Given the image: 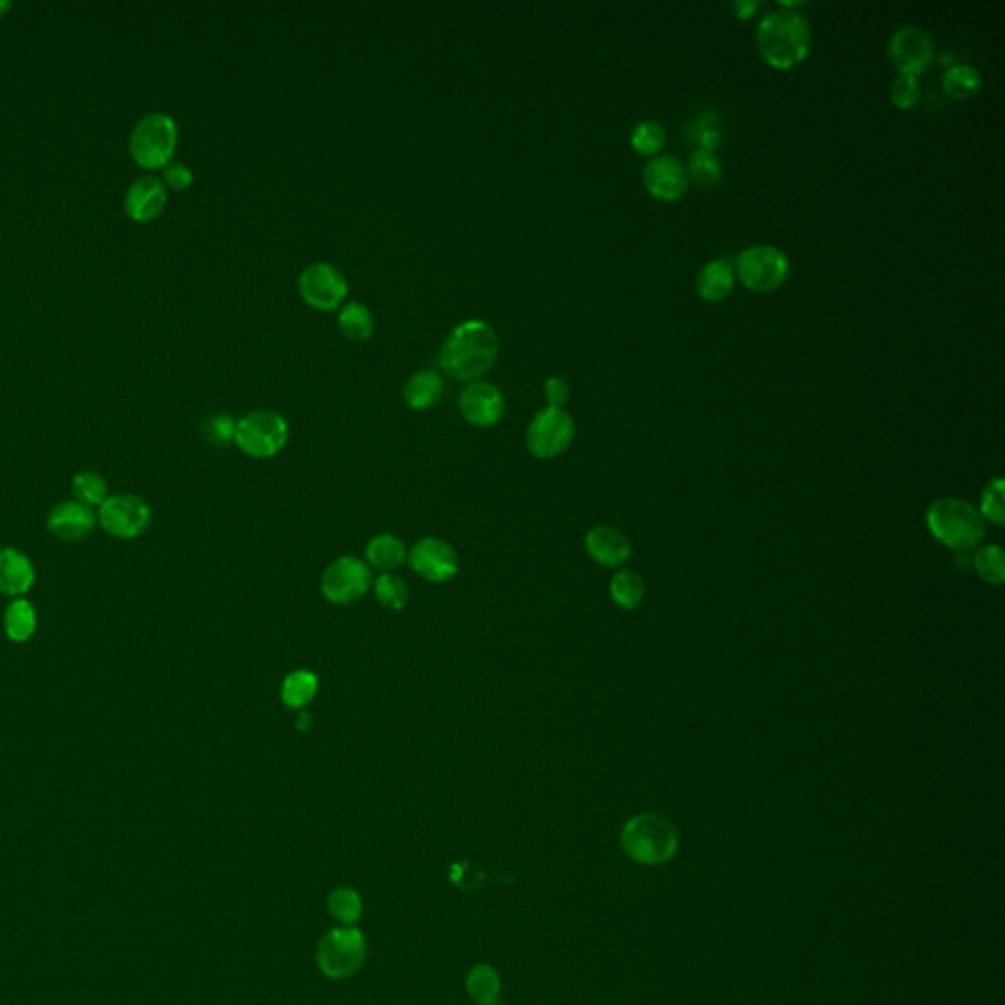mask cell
Instances as JSON below:
<instances>
[{
    "label": "cell",
    "mask_w": 1005,
    "mask_h": 1005,
    "mask_svg": "<svg viewBox=\"0 0 1005 1005\" xmlns=\"http://www.w3.org/2000/svg\"><path fill=\"white\" fill-rule=\"evenodd\" d=\"M499 352V338L485 320L470 318L454 328L440 350V365L450 378L476 381L490 370Z\"/></svg>",
    "instance_id": "obj_1"
},
{
    "label": "cell",
    "mask_w": 1005,
    "mask_h": 1005,
    "mask_svg": "<svg viewBox=\"0 0 1005 1005\" xmlns=\"http://www.w3.org/2000/svg\"><path fill=\"white\" fill-rule=\"evenodd\" d=\"M756 46L766 64L788 72L806 62L811 47V26L801 12L779 7L758 22Z\"/></svg>",
    "instance_id": "obj_2"
},
{
    "label": "cell",
    "mask_w": 1005,
    "mask_h": 1005,
    "mask_svg": "<svg viewBox=\"0 0 1005 1005\" xmlns=\"http://www.w3.org/2000/svg\"><path fill=\"white\" fill-rule=\"evenodd\" d=\"M621 849L636 864L662 866L678 854L679 834L666 817L641 813L631 817L623 827Z\"/></svg>",
    "instance_id": "obj_3"
},
{
    "label": "cell",
    "mask_w": 1005,
    "mask_h": 1005,
    "mask_svg": "<svg viewBox=\"0 0 1005 1005\" xmlns=\"http://www.w3.org/2000/svg\"><path fill=\"white\" fill-rule=\"evenodd\" d=\"M927 526L939 543L954 550H970L986 535L984 518L969 501L944 498L927 511Z\"/></svg>",
    "instance_id": "obj_4"
},
{
    "label": "cell",
    "mask_w": 1005,
    "mask_h": 1005,
    "mask_svg": "<svg viewBox=\"0 0 1005 1005\" xmlns=\"http://www.w3.org/2000/svg\"><path fill=\"white\" fill-rule=\"evenodd\" d=\"M177 142L179 128L175 118L167 112H148L132 128L128 138V152L134 164L154 172L172 164Z\"/></svg>",
    "instance_id": "obj_5"
},
{
    "label": "cell",
    "mask_w": 1005,
    "mask_h": 1005,
    "mask_svg": "<svg viewBox=\"0 0 1005 1005\" xmlns=\"http://www.w3.org/2000/svg\"><path fill=\"white\" fill-rule=\"evenodd\" d=\"M368 957L365 935L356 927H335L318 941V970L330 980H346L362 969Z\"/></svg>",
    "instance_id": "obj_6"
},
{
    "label": "cell",
    "mask_w": 1005,
    "mask_h": 1005,
    "mask_svg": "<svg viewBox=\"0 0 1005 1005\" xmlns=\"http://www.w3.org/2000/svg\"><path fill=\"white\" fill-rule=\"evenodd\" d=\"M290 440V423L272 408H258L236 420L234 443L252 458H272Z\"/></svg>",
    "instance_id": "obj_7"
},
{
    "label": "cell",
    "mask_w": 1005,
    "mask_h": 1005,
    "mask_svg": "<svg viewBox=\"0 0 1005 1005\" xmlns=\"http://www.w3.org/2000/svg\"><path fill=\"white\" fill-rule=\"evenodd\" d=\"M734 275L746 290L768 293L784 285L789 275V260L778 245L754 244L736 255Z\"/></svg>",
    "instance_id": "obj_8"
},
{
    "label": "cell",
    "mask_w": 1005,
    "mask_h": 1005,
    "mask_svg": "<svg viewBox=\"0 0 1005 1005\" xmlns=\"http://www.w3.org/2000/svg\"><path fill=\"white\" fill-rule=\"evenodd\" d=\"M99 526L118 540H132L144 535L152 525V507L134 493L110 495L97 511Z\"/></svg>",
    "instance_id": "obj_9"
},
{
    "label": "cell",
    "mask_w": 1005,
    "mask_h": 1005,
    "mask_svg": "<svg viewBox=\"0 0 1005 1005\" xmlns=\"http://www.w3.org/2000/svg\"><path fill=\"white\" fill-rule=\"evenodd\" d=\"M576 423L566 408L546 407L536 413L526 428V448L535 458L550 460L570 448Z\"/></svg>",
    "instance_id": "obj_10"
},
{
    "label": "cell",
    "mask_w": 1005,
    "mask_h": 1005,
    "mask_svg": "<svg viewBox=\"0 0 1005 1005\" xmlns=\"http://www.w3.org/2000/svg\"><path fill=\"white\" fill-rule=\"evenodd\" d=\"M370 586L372 570L368 561L353 556H342L332 561L320 580L323 596L335 605H350L353 601L362 599Z\"/></svg>",
    "instance_id": "obj_11"
},
{
    "label": "cell",
    "mask_w": 1005,
    "mask_h": 1005,
    "mask_svg": "<svg viewBox=\"0 0 1005 1005\" xmlns=\"http://www.w3.org/2000/svg\"><path fill=\"white\" fill-rule=\"evenodd\" d=\"M888 57L889 64L899 75L917 77L935 59L933 37L924 28L911 24L897 28L889 36Z\"/></svg>",
    "instance_id": "obj_12"
},
{
    "label": "cell",
    "mask_w": 1005,
    "mask_h": 1005,
    "mask_svg": "<svg viewBox=\"0 0 1005 1005\" xmlns=\"http://www.w3.org/2000/svg\"><path fill=\"white\" fill-rule=\"evenodd\" d=\"M299 293L308 305L332 310L345 301L348 281L335 263L315 262L301 272Z\"/></svg>",
    "instance_id": "obj_13"
},
{
    "label": "cell",
    "mask_w": 1005,
    "mask_h": 1005,
    "mask_svg": "<svg viewBox=\"0 0 1005 1005\" xmlns=\"http://www.w3.org/2000/svg\"><path fill=\"white\" fill-rule=\"evenodd\" d=\"M407 560L411 568L417 571L418 576L433 583H446L454 580L456 573L460 570V560L458 554L450 544L426 536L420 538L407 553Z\"/></svg>",
    "instance_id": "obj_14"
},
{
    "label": "cell",
    "mask_w": 1005,
    "mask_h": 1005,
    "mask_svg": "<svg viewBox=\"0 0 1005 1005\" xmlns=\"http://www.w3.org/2000/svg\"><path fill=\"white\" fill-rule=\"evenodd\" d=\"M643 183L646 190L660 200H678L686 195L689 175L686 165L671 155H654L644 165Z\"/></svg>",
    "instance_id": "obj_15"
},
{
    "label": "cell",
    "mask_w": 1005,
    "mask_h": 1005,
    "mask_svg": "<svg viewBox=\"0 0 1005 1005\" xmlns=\"http://www.w3.org/2000/svg\"><path fill=\"white\" fill-rule=\"evenodd\" d=\"M97 525H99L97 511L83 505L75 499L57 503L46 518L50 535L55 536L62 543H81L91 535Z\"/></svg>",
    "instance_id": "obj_16"
},
{
    "label": "cell",
    "mask_w": 1005,
    "mask_h": 1005,
    "mask_svg": "<svg viewBox=\"0 0 1005 1005\" xmlns=\"http://www.w3.org/2000/svg\"><path fill=\"white\" fill-rule=\"evenodd\" d=\"M170 200V190L165 187L162 177L157 175H142L134 182L124 195V210L134 222L145 225L157 217H162Z\"/></svg>",
    "instance_id": "obj_17"
},
{
    "label": "cell",
    "mask_w": 1005,
    "mask_h": 1005,
    "mask_svg": "<svg viewBox=\"0 0 1005 1005\" xmlns=\"http://www.w3.org/2000/svg\"><path fill=\"white\" fill-rule=\"evenodd\" d=\"M460 413L473 426L498 425L505 413V397L490 381H471L460 395Z\"/></svg>",
    "instance_id": "obj_18"
},
{
    "label": "cell",
    "mask_w": 1005,
    "mask_h": 1005,
    "mask_svg": "<svg viewBox=\"0 0 1005 1005\" xmlns=\"http://www.w3.org/2000/svg\"><path fill=\"white\" fill-rule=\"evenodd\" d=\"M36 583V566L26 553L14 546L0 548V596L26 598Z\"/></svg>",
    "instance_id": "obj_19"
},
{
    "label": "cell",
    "mask_w": 1005,
    "mask_h": 1005,
    "mask_svg": "<svg viewBox=\"0 0 1005 1005\" xmlns=\"http://www.w3.org/2000/svg\"><path fill=\"white\" fill-rule=\"evenodd\" d=\"M586 550L591 560L613 568V566L625 564L631 558L633 546L625 533H621L615 526L599 525L591 528L586 536Z\"/></svg>",
    "instance_id": "obj_20"
},
{
    "label": "cell",
    "mask_w": 1005,
    "mask_h": 1005,
    "mask_svg": "<svg viewBox=\"0 0 1005 1005\" xmlns=\"http://www.w3.org/2000/svg\"><path fill=\"white\" fill-rule=\"evenodd\" d=\"M734 280H736V275H734L733 263L723 258H717V260L707 262L699 270L698 277H696V290H698L699 297L707 303H721L731 295Z\"/></svg>",
    "instance_id": "obj_21"
},
{
    "label": "cell",
    "mask_w": 1005,
    "mask_h": 1005,
    "mask_svg": "<svg viewBox=\"0 0 1005 1005\" xmlns=\"http://www.w3.org/2000/svg\"><path fill=\"white\" fill-rule=\"evenodd\" d=\"M2 629L10 643L24 644L32 641L37 631V611L26 598L10 599L2 615Z\"/></svg>",
    "instance_id": "obj_22"
},
{
    "label": "cell",
    "mask_w": 1005,
    "mask_h": 1005,
    "mask_svg": "<svg viewBox=\"0 0 1005 1005\" xmlns=\"http://www.w3.org/2000/svg\"><path fill=\"white\" fill-rule=\"evenodd\" d=\"M443 391H445V380L440 373L435 370H420L405 381L403 398L408 407L425 411L438 403Z\"/></svg>",
    "instance_id": "obj_23"
},
{
    "label": "cell",
    "mask_w": 1005,
    "mask_h": 1005,
    "mask_svg": "<svg viewBox=\"0 0 1005 1005\" xmlns=\"http://www.w3.org/2000/svg\"><path fill=\"white\" fill-rule=\"evenodd\" d=\"M407 560V548L395 535H378L365 546V561L383 573L397 570Z\"/></svg>",
    "instance_id": "obj_24"
},
{
    "label": "cell",
    "mask_w": 1005,
    "mask_h": 1005,
    "mask_svg": "<svg viewBox=\"0 0 1005 1005\" xmlns=\"http://www.w3.org/2000/svg\"><path fill=\"white\" fill-rule=\"evenodd\" d=\"M466 990L476 1005H499L501 979L490 964H476L466 976Z\"/></svg>",
    "instance_id": "obj_25"
},
{
    "label": "cell",
    "mask_w": 1005,
    "mask_h": 1005,
    "mask_svg": "<svg viewBox=\"0 0 1005 1005\" xmlns=\"http://www.w3.org/2000/svg\"><path fill=\"white\" fill-rule=\"evenodd\" d=\"M942 91L951 99L969 100L976 97L982 87V75L976 67L966 64L951 65L942 73Z\"/></svg>",
    "instance_id": "obj_26"
},
{
    "label": "cell",
    "mask_w": 1005,
    "mask_h": 1005,
    "mask_svg": "<svg viewBox=\"0 0 1005 1005\" xmlns=\"http://www.w3.org/2000/svg\"><path fill=\"white\" fill-rule=\"evenodd\" d=\"M318 691V678L308 670L291 671L281 684V701L290 709L307 707Z\"/></svg>",
    "instance_id": "obj_27"
},
{
    "label": "cell",
    "mask_w": 1005,
    "mask_h": 1005,
    "mask_svg": "<svg viewBox=\"0 0 1005 1005\" xmlns=\"http://www.w3.org/2000/svg\"><path fill=\"white\" fill-rule=\"evenodd\" d=\"M72 493L75 501L91 509H99L110 498L109 483L105 476L92 470L79 471L73 476Z\"/></svg>",
    "instance_id": "obj_28"
},
{
    "label": "cell",
    "mask_w": 1005,
    "mask_h": 1005,
    "mask_svg": "<svg viewBox=\"0 0 1005 1005\" xmlns=\"http://www.w3.org/2000/svg\"><path fill=\"white\" fill-rule=\"evenodd\" d=\"M340 332L353 342H362L373 335V315L363 303L352 301L338 313Z\"/></svg>",
    "instance_id": "obj_29"
},
{
    "label": "cell",
    "mask_w": 1005,
    "mask_h": 1005,
    "mask_svg": "<svg viewBox=\"0 0 1005 1005\" xmlns=\"http://www.w3.org/2000/svg\"><path fill=\"white\" fill-rule=\"evenodd\" d=\"M327 907L338 924L353 927L362 917V897L353 888H336L328 894Z\"/></svg>",
    "instance_id": "obj_30"
},
{
    "label": "cell",
    "mask_w": 1005,
    "mask_h": 1005,
    "mask_svg": "<svg viewBox=\"0 0 1005 1005\" xmlns=\"http://www.w3.org/2000/svg\"><path fill=\"white\" fill-rule=\"evenodd\" d=\"M686 170H688L689 179H693L703 189L715 187L723 177L721 160L717 157L715 152H709V150H696L693 154L689 155Z\"/></svg>",
    "instance_id": "obj_31"
},
{
    "label": "cell",
    "mask_w": 1005,
    "mask_h": 1005,
    "mask_svg": "<svg viewBox=\"0 0 1005 1005\" xmlns=\"http://www.w3.org/2000/svg\"><path fill=\"white\" fill-rule=\"evenodd\" d=\"M611 598L619 608H638L644 598L643 578L633 570L619 571L611 580Z\"/></svg>",
    "instance_id": "obj_32"
},
{
    "label": "cell",
    "mask_w": 1005,
    "mask_h": 1005,
    "mask_svg": "<svg viewBox=\"0 0 1005 1005\" xmlns=\"http://www.w3.org/2000/svg\"><path fill=\"white\" fill-rule=\"evenodd\" d=\"M373 593L381 608L387 611H401L407 605V583L395 573H381L380 578L373 581Z\"/></svg>",
    "instance_id": "obj_33"
},
{
    "label": "cell",
    "mask_w": 1005,
    "mask_h": 1005,
    "mask_svg": "<svg viewBox=\"0 0 1005 1005\" xmlns=\"http://www.w3.org/2000/svg\"><path fill=\"white\" fill-rule=\"evenodd\" d=\"M664 144H666V130L654 120L638 122L631 132V145H633L634 152L644 157H654L660 152Z\"/></svg>",
    "instance_id": "obj_34"
},
{
    "label": "cell",
    "mask_w": 1005,
    "mask_h": 1005,
    "mask_svg": "<svg viewBox=\"0 0 1005 1005\" xmlns=\"http://www.w3.org/2000/svg\"><path fill=\"white\" fill-rule=\"evenodd\" d=\"M689 138L698 144V150H709L715 152L721 145V128H719V118L713 112H703L699 114L691 127H689Z\"/></svg>",
    "instance_id": "obj_35"
},
{
    "label": "cell",
    "mask_w": 1005,
    "mask_h": 1005,
    "mask_svg": "<svg viewBox=\"0 0 1005 1005\" xmlns=\"http://www.w3.org/2000/svg\"><path fill=\"white\" fill-rule=\"evenodd\" d=\"M974 568L987 583H1002L1005 578L1004 550L999 546H984L974 556Z\"/></svg>",
    "instance_id": "obj_36"
},
{
    "label": "cell",
    "mask_w": 1005,
    "mask_h": 1005,
    "mask_svg": "<svg viewBox=\"0 0 1005 1005\" xmlns=\"http://www.w3.org/2000/svg\"><path fill=\"white\" fill-rule=\"evenodd\" d=\"M1004 480L990 481L980 501V515L994 525H1004Z\"/></svg>",
    "instance_id": "obj_37"
},
{
    "label": "cell",
    "mask_w": 1005,
    "mask_h": 1005,
    "mask_svg": "<svg viewBox=\"0 0 1005 1005\" xmlns=\"http://www.w3.org/2000/svg\"><path fill=\"white\" fill-rule=\"evenodd\" d=\"M919 97H921V87H919L917 77L899 75L889 87V99L896 105L897 109H911L919 102Z\"/></svg>",
    "instance_id": "obj_38"
},
{
    "label": "cell",
    "mask_w": 1005,
    "mask_h": 1005,
    "mask_svg": "<svg viewBox=\"0 0 1005 1005\" xmlns=\"http://www.w3.org/2000/svg\"><path fill=\"white\" fill-rule=\"evenodd\" d=\"M207 435H209L210 443H215L218 446H227L228 443L234 440V418L228 417V415H217V417L210 418L209 423H207Z\"/></svg>",
    "instance_id": "obj_39"
},
{
    "label": "cell",
    "mask_w": 1005,
    "mask_h": 1005,
    "mask_svg": "<svg viewBox=\"0 0 1005 1005\" xmlns=\"http://www.w3.org/2000/svg\"><path fill=\"white\" fill-rule=\"evenodd\" d=\"M162 182H164L167 190L189 189L190 185H193V172H190L189 165L182 164V162H172V164L165 165Z\"/></svg>",
    "instance_id": "obj_40"
},
{
    "label": "cell",
    "mask_w": 1005,
    "mask_h": 1005,
    "mask_svg": "<svg viewBox=\"0 0 1005 1005\" xmlns=\"http://www.w3.org/2000/svg\"><path fill=\"white\" fill-rule=\"evenodd\" d=\"M544 393H546L548 407L561 408L566 405L568 397H570V387L561 378L554 375V378H548L546 383H544Z\"/></svg>",
    "instance_id": "obj_41"
},
{
    "label": "cell",
    "mask_w": 1005,
    "mask_h": 1005,
    "mask_svg": "<svg viewBox=\"0 0 1005 1005\" xmlns=\"http://www.w3.org/2000/svg\"><path fill=\"white\" fill-rule=\"evenodd\" d=\"M734 14L736 19L749 20L751 17H754V12L758 10V2H752V0H739V2H733Z\"/></svg>",
    "instance_id": "obj_42"
},
{
    "label": "cell",
    "mask_w": 1005,
    "mask_h": 1005,
    "mask_svg": "<svg viewBox=\"0 0 1005 1005\" xmlns=\"http://www.w3.org/2000/svg\"><path fill=\"white\" fill-rule=\"evenodd\" d=\"M12 10V2L10 0H0V19Z\"/></svg>",
    "instance_id": "obj_43"
}]
</instances>
